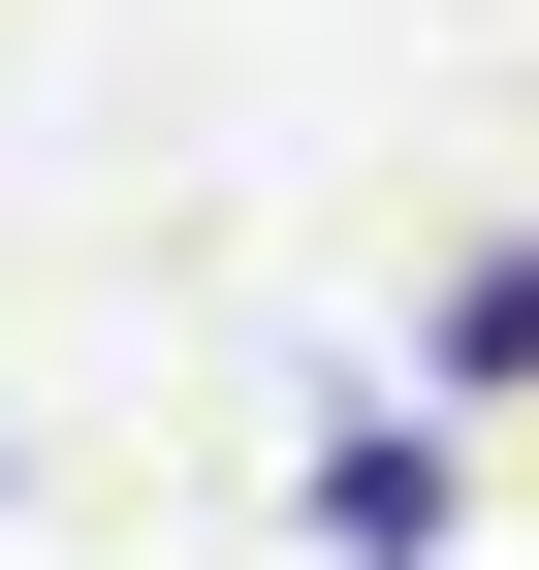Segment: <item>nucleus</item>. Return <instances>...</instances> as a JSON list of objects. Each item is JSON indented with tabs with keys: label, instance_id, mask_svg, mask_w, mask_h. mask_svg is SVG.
<instances>
[{
	"label": "nucleus",
	"instance_id": "nucleus-1",
	"mask_svg": "<svg viewBox=\"0 0 539 570\" xmlns=\"http://www.w3.org/2000/svg\"><path fill=\"white\" fill-rule=\"evenodd\" d=\"M317 539H350V570H413V539H444V444H381V412H350V444H317Z\"/></svg>",
	"mask_w": 539,
	"mask_h": 570
}]
</instances>
